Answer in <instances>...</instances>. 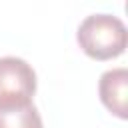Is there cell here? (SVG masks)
I'll return each instance as SVG.
<instances>
[{"instance_id": "cell-4", "label": "cell", "mask_w": 128, "mask_h": 128, "mask_svg": "<svg viewBox=\"0 0 128 128\" xmlns=\"http://www.w3.org/2000/svg\"><path fill=\"white\" fill-rule=\"evenodd\" d=\"M0 128H44L38 108L28 104L0 106Z\"/></svg>"}, {"instance_id": "cell-2", "label": "cell", "mask_w": 128, "mask_h": 128, "mask_svg": "<svg viewBox=\"0 0 128 128\" xmlns=\"http://www.w3.org/2000/svg\"><path fill=\"white\" fill-rule=\"evenodd\" d=\"M36 92L34 68L16 56L0 58V106L28 104Z\"/></svg>"}, {"instance_id": "cell-1", "label": "cell", "mask_w": 128, "mask_h": 128, "mask_svg": "<svg viewBox=\"0 0 128 128\" xmlns=\"http://www.w3.org/2000/svg\"><path fill=\"white\" fill-rule=\"evenodd\" d=\"M76 40L86 56L94 60H112L126 50L128 32L118 16L90 14L80 22Z\"/></svg>"}, {"instance_id": "cell-3", "label": "cell", "mask_w": 128, "mask_h": 128, "mask_svg": "<svg viewBox=\"0 0 128 128\" xmlns=\"http://www.w3.org/2000/svg\"><path fill=\"white\" fill-rule=\"evenodd\" d=\"M98 94L102 104L118 118H128V70L126 68H112L100 76Z\"/></svg>"}]
</instances>
